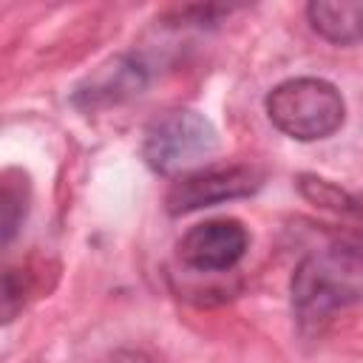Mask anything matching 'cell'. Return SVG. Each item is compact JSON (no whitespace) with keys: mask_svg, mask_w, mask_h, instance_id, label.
<instances>
[{"mask_svg":"<svg viewBox=\"0 0 363 363\" xmlns=\"http://www.w3.org/2000/svg\"><path fill=\"white\" fill-rule=\"evenodd\" d=\"M269 122L298 142H315L332 136L346 119V102L340 91L318 77H295L278 82L267 94Z\"/></svg>","mask_w":363,"mask_h":363,"instance_id":"obj_2","label":"cell"},{"mask_svg":"<svg viewBox=\"0 0 363 363\" xmlns=\"http://www.w3.org/2000/svg\"><path fill=\"white\" fill-rule=\"evenodd\" d=\"M147 77L142 71L139 62L128 60V57H116L111 62H105L99 71H94L85 85L77 88V105L85 108H99V105H116L122 99L139 96L145 88Z\"/></svg>","mask_w":363,"mask_h":363,"instance_id":"obj_6","label":"cell"},{"mask_svg":"<svg viewBox=\"0 0 363 363\" xmlns=\"http://www.w3.org/2000/svg\"><path fill=\"white\" fill-rule=\"evenodd\" d=\"M264 184V173L250 164H221V167H199L193 173L179 176L167 190V213L182 216L201 207L224 204L233 199L252 196Z\"/></svg>","mask_w":363,"mask_h":363,"instance_id":"obj_4","label":"cell"},{"mask_svg":"<svg viewBox=\"0 0 363 363\" xmlns=\"http://www.w3.org/2000/svg\"><path fill=\"white\" fill-rule=\"evenodd\" d=\"M250 247L247 227L235 218H213L190 227L179 241V258L196 272H227Z\"/></svg>","mask_w":363,"mask_h":363,"instance_id":"obj_5","label":"cell"},{"mask_svg":"<svg viewBox=\"0 0 363 363\" xmlns=\"http://www.w3.org/2000/svg\"><path fill=\"white\" fill-rule=\"evenodd\" d=\"M306 17L309 26L335 45L363 43V0H315Z\"/></svg>","mask_w":363,"mask_h":363,"instance_id":"obj_7","label":"cell"},{"mask_svg":"<svg viewBox=\"0 0 363 363\" xmlns=\"http://www.w3.org/2000/svg\"><path fill=\"white\" fill-rule=\"evenodd\" d=\"M28 210V184L17 187L11 179L3 182V196H0V218H3V244H9L14 238V233L20 230L23 218Z\"/></svg>","mask_w":363,"mask_h":363,"instance_id":"obj_8","label":"cell"},{"mask_svg":"<svg viewBox=\"0 0 363 363\" xmlns=\"http://www.w3.org/2000/svg\"><path fill=\"white\" fill-rule=\"evenodd\" d=\"M111 363H150V360H145L142 354H113Z\"/></svg>","mask_w":363,"mask_h":363,"instance_id":"obj_9","label":"cell"},{"mask_svg":"<svg viewBox=\"0 0 363 363\" xmlns=\"http://www.w3.org/2000/svg\"><path fill=\"white\" fill-rule=\"evenodd\" d=\"M289 292L301 320H318L363 301V247L332 244L306 255L292 272Z\"/></svg>","mask_w":363,"mask_h":363,"instance_id":"obj_1","label":"cell"},{"mask_svg":"<svg viewBox=\"0 0 363 363\" xmlns=\"http://www.w3.org/2000/svg\"><path fill=\"white\" fill-rule=\"evenodd\" d=\"M218 150V133L199 111H164L147 128L142 139V156L159 176H184L199 170Z\"/></svg>","mask_w":363,"mask_h":363,"instance_id":"obj_3","label":"cell"}]
</instances>
